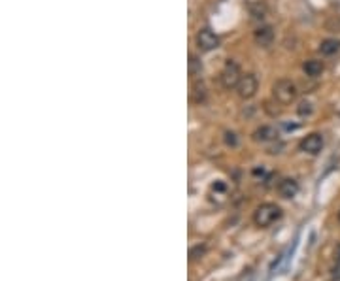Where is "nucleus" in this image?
I'll return each mask as SVG.
<instances>
[{
  "instance_id": "obj_8",
  "label": "nucleus",
  "mask_w": 340,
  "mask_h": 281,
  "mask_svg": "<svg viewBox=\"0 0 340 281\" xmlns=\"http://www.w3.org/2000/svg\"><path fill=\"white\" fill-rule=\"evenodd\" d=\"M278 193L282 198H293V196H297V193H299V183L293 180V178H286V180H282L278 183Z\"/></svg>"
},
{
  "instance_id": "obj_13",
  "label": "nucleus",
  "mask_w": 340,
  "mask_h": 281,
  "mask_svg": "<svg viewBox=\"0 0 340 281\" xmlns=\"http://www.w3.org/2000/svg\"><path fill=\"white\" fill-rule=\"evenodd\" d=\"M204 253H206V247H204V245H195V247H191V251H189V257H191V260H197V258L204 257Z\"/></svg>"
},
{
  "instance_id": "obj_7",
  "label": "nucleus",
  "mask_w": 340,
  "mask_h": 281,
  "mask_svg": "<svg viewBox=\"0 0 340 281\" xmlns=\"http://www.w3.org/2000/svg\"><path fill=\"white\" fill-rule=\"evenodd\" d=\"M253 40H255V44L261 47L271 46L272 42H274V31H272V27H269V25L259 27V29L253 32Z\"/></svg>"
},
{
  "instance_id": "obj_2",
  "label": "nucleus",
  "mask_w": 340,
  "mask_h": 281,
  "mask_svg": "<svg viewBox=\"0 0 340 281\" xmlns=\"http://www.w3.org/2000/svg\"><path fill=\"white\" fill-rule=\"evenodd\" d=\"M297 94H299L297 85L287 78L278 79V81H274V85H272V96H274L282 106L293 104V102L297 100Z\"/></svg>"
},
{
  "instance_id": "obj_9",
  "label": "nucleus",
  "mask_w": 340,
  "mask_h": 281,
  "mask_svg": "<svg viewBox=\"0 0 340 281\" xmlns=\"http://www.w3.org/2000/svg\"><path fill=\"white\" fill-rule=\"evenodd\" d=\"M253 140L255 142H261V144L278 140V130H276L274 126H271V125L259 126V128H257V130L253 132Z\"/></svg>"
},
{
  "instance_id": "obj_4",
  "label": "nucleus",
  "mask_w": 340,
  "mask_h": 281,
  "mask_svg": "<svg viewBox=\"0 0 340 281\" xmlns=\"http://www.w3.org/2000/svg\"><path fill=\"white\" fill-rule=\"evenodd\" d=\"M195 40H197V47L201 51H214V49L219 47V36L212 29H208V27H204V29L197 32V38Z\"/></svg>"
},
{
  "instance_id": "obj_6",
  "label": "nucleus",
  "mask_w": 340,
  "mask_h": 281,
  "mask_svg": "<svg viewBox=\"0 0 340 281\" xmlns=\"http://www.w3.org/2000/svg\"><path fill=\"white\" fill-rule=\"evenodd\" d=\"M323 136L317 132H312L308 136H304L299 144V149H301L302 153H306V155H317L321 149H323Z\"/></svg>"
},
{
  "instance_id": "obj_14",
  "label": "nucleus",
  "mask_w": 340,
  "mask_h": 281,
  "mask_svg": "<svg viewBox=\"0 0 340 281\" xmlns=\"http://www.w3.org/2000/svg\"><path fill=\"white\" fill-rule=\"evenodd\" d=\"M225 144H227V146H231V148H234V146H236V134L234 132H225Z\"/></svg>"
},
{
  "instance_id": "obj_12",
  "label": "nucleus",
  "mask_w": 340,
  "mask_h": 281,
  "mask_svg": "<svg viewBox=\"0 0 340 281\" xmlns=\"http://www.w3.org/2000/svg\"><path fill=\"white\" fill-rule=\"evenodd\" d=\"M312 111H314V108H312V104L310 102H301L299 104V108H297V113L301 115V117H308V115H312Z\"/></svg>"
},
{
  "instance_id": "obj_16",
  "label": "nucleus",
  "mask_w": 340,
  "mask_h": 281,
  "mask_svg": "<svg viewBox=\"0 0 340 281\" xmlns=\"http://www.w3.org/2000/svg\"><path fill=\"white\" fill-rule=\"evenodd\" d=\"M338 221H340V211H338Z\"/></svg>"
},
{
  "instance_id": "obj_3",
  "label": "nucleus",
  "mask_w": 340,
  "mask_h": 281,
  "mask_svg": "<svg viewBox=\"0 0 340 281\" xmlns=\"http://www.w3.org/2000/svg\"><path fill=\"white\" fill-rule=\"evenodd\" d=\"M242 72H240V66L234 61H229V63L225 64L223 72H221V85L225 89H236L240 83V79H242Z\"/></svg>"
},
{
  "instance_id": "obj_5",
  "label": "nucleus",
  "mask_w": 340,
  "mask_h": 281,
  "mask_svg": "<svg viewBox=\"0 0 340 281\" xmlns=\"http://www.w3.org/2000/svg\"><path fill=\"white\" fill-rule=\"evenodd\" d=\"M257 89H259L257 78H255L253 74H246V76H242V79H240L238 87H236V93H238L240 98L249 100V98H253L255 94H257Z\"/></svg>"
},
{
  "instance_id": "obj_10",
  "label": "nucleus",
  "mask_w": 340,
  "mask_h": 281,
  "mask_svg": "<svg viewBox=\"0 0 340 281\" xmlns=\"http://www.w3.org/2000/svg\"><path fill=\"white\" fill-rule=\"evenodd\" d=\"M302 70H304V74L310 76V78H317V76H321V74H323L325 66H323L321 61L310 59V61H306V63L302 64Z\"/></svg>"
},
{
  "instance_id": "obj_15",
  "label": "nucleus",
  "mask_w": 340,
  "mask_h": 281,
  "mask_svg": "<svg viewBox=\"0 0 340 281\" xmlns=\"http://www.w3.org/2000/svg\"><path fill=\"white\" fill-rule=\"evenodd\" d=\"M334 257H336V262L340 264V245L336 247V253H334Z\"/></svg>"
},
{
  "instance_id": "obj_1",
  "label": "nucleus",
  "mask_w": 340,
  "mask_h": 281,
  "mask_svg": "<svg viewBox=\"0 0 340 281\" xmlns=\"http://www.w3.org/2000/svg\"><path fill=\"white\" fill-rule=\"evenodd\" d=\"M282 215H284V211H282V208H280L278 204L265 202V204H261V206H257V208H255L253 223H255V227L267 228V227H271L272 223L280 221Z\"/></svg>"
},
{
  "instance_id": "obj_11",
  "label": "nucleus",
  "mask_w": 340,
  "mask_h": 281,
  "mask_svg": "<svg viewBox=\"0 0 340 281\" xmlns=\"http://www.w3.org/2000/svg\"><path fill=\"white\" fill-rule=\"evenodd\" d=\"M338 49H340V40H334V38L323 40V42H321V46H319L321 55H334Z\"/></svg>"
}]
</instances>
